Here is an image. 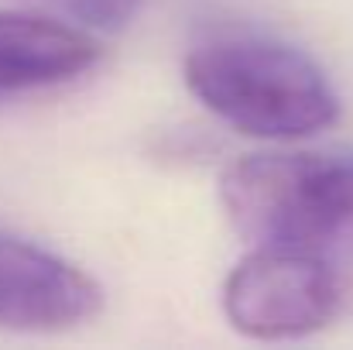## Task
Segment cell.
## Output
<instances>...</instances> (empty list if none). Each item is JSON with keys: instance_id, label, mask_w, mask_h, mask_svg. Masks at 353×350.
<instances>
[{"instance_id": "1", "label": "cell", "mask_w": 353, "mask_h": 350, "mask_svg": "<svg viewBox=\"0 0 353 350\" xmlns=\"http://www.w3.org/2000/svg\"><path fill=\"white\" fill-rule=\"evenodd\" d=\"M220 203L250 247L353 264V151H261L230 162Z\"/></svg>"}, {"instance_id": "2", "label": "cell", "mask_w": 353, "mask_h": 350, "mask_svg": "<svg viewBox=\"0 0 353 350\" xmlns=\"http://www.w3.org/2000/svg\"><path fill=\"white\" fill-rule=\"evenodd\" d=\"M182 76L210 114L250 137L295 141L340 120L326 72L302 48L268 35H216L185 55Z\"/></svg>"}, {"instance_id": "3", "label": "cell", "mask_w": 353, "mask_h": 350, "mask_svg": "<svg viewBox=\"0 0 353 350\" xmlns=\"http://www.w3.org/2000/svg\"><path fill=\"white\" fill-rule=\"evenodd\" d=\"M223 316L250 340H299L330 327L343 302V271L292 251L254 247L223 282Z\"/></svg>"}, {"instance_id": "4", "label": "cell", "mask_w": 353, "mask_h": 350, "mask_svg": "<svg viewBox=\"0 0 353 350\" xmlns=\"http://www.w3.org/2000/svg\"><path fill=\"white\" fill-rule=\"evenodd\" d=\"M103 289L79 264L24 237L0 231V327L55 333L90 323Z\"/></svg>"}, {"instance_id": "5", "label": "cell", "mask_w": 353, "mask_h": 350, "mask_svg": "<svg viewBox=\"0 0 353 350\" xmlns=\"http://www.w3.org/2000/svg\"><path fill=\"white\" fill-rule=\"evenodd\" d=\"M100 41L83 24L28 10H0V97L72 83L100 62Z\"/></svg>"}, {"instance_id": "6", "label": "cell", "mask_w": 353, "mask_h": 350, "mask_svg": "<svg viewBox=\"0 0 353 350\" xmlns=\"http://www.w3.org/2000/svg\"><path fill=\"white\" fill-rule=\"evenodd\" d=\"M69 17H76L83 28H103V31H117L123 28L134 14L141 0H55Z\"/></svg>"}]
</instances>
